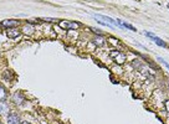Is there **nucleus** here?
Here are the masks:
<instances>
[{
  "mask_svg": "<svg viewBox=\"0 0 169 124\" xmlns=\"http://www.w3.org/2000/svg\"><path fill=\"white\" fill-rule=\"evenodd\" d=\"M0 107H1V113L5 116V114L9 112V108H8V105L5 104V102H1L0 103Z\"/></svg>",
  "mask_w": 169,
  "mask_h": 124,
  "instance_id": "12",
  "label": "nucleus"
},
{
  "mask_svg": "<svg viewBox=\"0 0 169 124\" xmlns=\"http://www.w3.org/2000/svg\"><path fill=\"white\" fill-rule=\"evenodd\" d=\"M117 24H118L119 26H124V27H127V29H129V30H132V31H135V27H133L132 25H129V24H127V22H123V21H121V20H117Z\"/></svg>",
  "mask_w": 169,
  "mask_h": 124,
  "instance_id": "10",
  "label": "nucleus"
},
{
  "mask_svg": "<svg viewBox=\"0 0 169 124\" xmlns=\"http://www.w3.org/2000/svg\"><path fill=\"white\" fill-rule=\"evenodd\" d=\"M164 107H166L167 112H168V114H169V99H167V100H166V103H164Z\"/></svg>",
  "mask_w": 169,
  "mask_h": 124,
  "instance_id": "15",
  "label": "nucleus"
},
{
  "mask_svg": "<svg viewBox=\"0 0 169 124\" xmlns=\"http://www.w3.org/2000/svg\"><path fill=\"white\" fill-rule=\"evenodd\" d=\"M93 31H95V33H97V34H102L100 30H96V29H93Z\"/></svg>",
  "mask_w": 169,
  "mask_h": 124,
  "instance_id": "17",
  "label": "nucleus"
},
{
  "mask_svg": "<svg viewBox=\"0 0 169 124\" xmlns=\"http://www.w3.org/2000/svg\"><path fill=\"white\" fill-rule=\"evenodd\" d=\"M168 8H169V3H168Z\"/></svg>",
  "mask_w": 169,
  "mask_h": 124,
  "instance_id": "19",
  "label": "nucleus"
},
{
  "mask_svg": "<svg viewBox=\"0 0 169 124\" xmlns=\"http://www.w3.org/2000/svg\"><path fill=\"white\" fill-rule=\"evenodd\" d=\"M13 100H14V102H15V104H16V105H21L22 103H24L25 98H24V96H22L21 93H19V92H16V93L13 96Z\"/></svg>",
  "mask_w": 169,
  "mask_h": 124,
  "instance_id": "6",
  "label": "nucleus"
},
{
  "mask_svg": "<svg viewBox=\"0 0 169 124\" xmlns=\"http://www.w3.org/2000/svg\"><path fill=\"white\" fill-rule=\"evenodd\" d=\"M59 25L62 27V29H66V30H76L80 27V24L76 21H68V20H62L59 22Z\"/></svg>",
  "mask_w": 169,
  "mask_h": 124,
  "instance_id": "1",
  "label": "nucleus"
},
{
  "mask_svg": "<svg viewBox=\"0 0 169 124\" xmlns=\"http://www.w3.org/2000/svg\"><path fill=\"white\" fill-rule=\"evenodd\" d=\"M93 42H95L97 46H105L106 41H105V39H103V37H100V36H98V37H96L95 40H93Z\"/></svg>",
  "mask_w": 169,
  "mask_h": 124,
  "instance_id": "11",
  "label": "nucleus"
},
{
  "mask_svg": "<svg viewBox=\"0 0 169 124\" xmlns=\"http://www.w3.org/2000/svg\"><path fill=\"white\" fill-rule=\"evenodd\" d=\"M19 24H20V21L17 20H3L1 21L3 27H5V29H15V26H17Z\"/></svg>",
  "mask_w": 169,
  "mask_h": 124,
  "instance_id": "4",
  "label": "nucleus"
},
{
  "mask_svg": "<svg viewBox=\"0 0 169 124\" xmlns=\"http://www.w3.org/2000/svg\"><path fill=\"white\" fill-rule=\"evenodd\" d=\"M8 123L9 124H21L17 114H15V113H9L8 114Z\"/></svg>",
  "mask_w": 169,
  "mask_h": 124,
  "instance_id": "5",
  "label": "nucleus"
},
{
  "mask_svg": "<svg viewBox=\"0 0 169 124\" xmlns=\"http://www.w3.org/2000/svg\"><path fill=\"white\" fill-rule=\"evenodd\" d=\"M6 35H8V37H10V39H16L20 36V31L17 29H9L6 31Z\"/></svg>",
  "mask_w": 169,
  "mask_h": 124,
  "instance_id": "7",
  "label": "nucleus"
},
{
  "mask_svg": "<svg viewBox=\"0 0 169 124\" xmlns=\"http://www.w3.org/2000/svg\"><path fill=\"white\" fill-rule=\"evenodd\" d=\"M151 40H153L154 42H156V44H157L158 46H161V47H168V45H167V42H166V41H163L162 39L157 37L156 35H154V36H153V37H152Z\"/></svg>",
  "mask_w": 169,
  "mask_h": 124,
  "instance_id": "9",
  "label": "nucleus"
},
{
  "mask_svg": "<svg viewBox=\"0 0 169 124\" xmlns=\"http://www.w3.org/2000/svg\"><path fill=\"white\" fill-rule=\"evenodd\" d=\"M168 86H169V82H168Z\"/></svg>",
  "mask_w": 169,
  "mask_h": 124,
  "instance_id": "20",
  "label": "nucleus"
},
{
  "mask_svg": "<svg viewBox=\"0 0 169 124\" xmlns=\"http://www.w3.org/2000/svg\"><path fill=\"white\" fill-rule=\"evenodd\" d=\"M21 124H31V123H29V122H21Z\"/></svg>",
  "mask_w": 169,
  "mask_h": 124,
  "instance_id": "18",
  "label": "nucleus"
},
{
  "mask_svg": "<svg viewBox=\"0 0 169 124\" xmlns=\"http://www.w3.org/2000/svg\"><path fill=\"white\" fill-rule=\"evenodd\" d=\"M158 60H159V62H161V63H163V65L166 66V67L168 68V70H169V63H168V62L166 61V60H163V58H161V57H159Z\"/></svg>",
  "mask_w": 169,
  "mask_h": 124,
  "instance_id": "14",
  "label": "nucleus"
},
{
  "mask_svg": "<svg viewBox=\"0 0 169 124\" xmlns=\"http://www.w3.org/2000/svg\"><path fill=\"white\" fill-rule=\"evenodd\" d=\"M21 31H22V34H25V35L29 36V35H31V34L35 31V27L32 26V25H25V26L21 29Z\"/></svg>",
  "mask_w": 169,
  "mask_h": 124,
  "instance_id": "8",
  "label": "nucleus"
},
{
  "mask_svg": "<svg viewBox=\"0 0 169 124\" xmlns=\"http://www.w3.org/2000/svg\"><path fill=\"white\" fill-rule=\"evenodd\" d=\"M95 20L105 22L106 25H116L117 24V21H115L113 19H111L108 16H103V15H95Z\"/></svg>",
  "mask_w": 169,
  "mask_h": 124,
  "instance_id": "3",
  "label": "nucleus"
},
{
  "mask_svg": "<svg viewBox=\"0 0 169 124\" xmlns=\"http://www.w3.org/2000/svg\"><path fill=\"white\" fill-rule=\"evenodd\" d=\"M0 93H1V102H5L6 93H5V89H4V87H0Z\"/></svg>",
  "mask_w": 169,
  "mask_h": 124,
  "instance_id": "13",
  "label": "nucleus"
},
{
  "mask_svg": "<svg viewBox=\"0 0 169 124\" xmlns=\"http://www.w3.org/2000/svg\"><path fill=\"white\" fill-rule=\"evenodd\" d=\"M110 55H111V57L113 58L117 63H118V65H122V63H124L126 60H127L126 55L122 53V52H119V51H117V50H115V51H111Z\"/></svg>",
  "mask_w": 169,
  "mask_h": 124,
  "instance_id": "2",
  "label": "nucleus"
},
{
  "mask_svg": "<svg viewBox=\"0 0 169 124\" xmlns=\"http://www.w3.org/2000/svg\"><path fill=\"white\" fill-rule=\"evenodd\" d=\"M44 21H50V22H56L57 20H55V19H49V17H44V19H42Z\"/></svg>",
  "mask_w": 169,
  "mask_h": 124,
  "instance_id": "16",
  "label": "nucleus"
}]
</instances>
